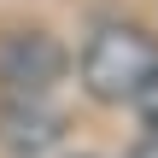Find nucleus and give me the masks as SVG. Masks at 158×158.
Returning a JSON list of instances; mask_svg holds the SVG:
<instances>
[{
  "mask_svg": "<svg viewBox=\"0 0 158 158\" xmlns=\"http://www.w3.org/2000/svg\"><path fill=\"white\" fill-rule=\"evenodd\" d=\"M64 141V117L53 100H0V152L12 158H47Z\"/></svg>",
  "mask_w": 158,
  "mask_h": 158,
  "instance_id": "3",
  "label": "nucleus"
},
{
  "mask_svg": "<svg viewBox=\"0 0 158 158\" xmlns=\"http://www.w3.org/2000/svg\"><path fill=\"white\" fill-rule=\"evenodd\" d=\"M135 111H141V123H147V129H158V70H152V82L141 88V100H135Z\"/></svg>",
  "mask_w": 158,
  "mask_h": 158,
  "instance_id": "4",
  "label": "nucleus"
},
{
  "mask_svg": "<svg viewBox=\"0 0 158 158\" xmlns=\"http://www.w3.org/2000/svg\"><path fill=\"white\" fill-rule=\"evenodd\" d=\"M123 158H158V129H147V135H135Z\"/></svg>",
  "mask_w": 158,
  "mask_h": 158,
  "instance_id": "5",
  "label": "nucleus"
},
{
  "mask_svg": "<svg viewBox=\"0 0 158 158\" xmlns=\"http://www.w3.org/2000/svg\"><path fill=\"white\" fill-rule=\"evenodd\" d=\"M152 70H158V35L129 18L94 23L76 53V82L94 106H135L141 88L152 82Z\"/></svg>",
  "mask_w": 158,
  "mask_h": 158,
  "instance_id": "1",
  "label": "nucleus"
},
{
  "mask_svg": "<svg viewBox=\"0 0 158 158\" xmlns=\"http://www.w3.org/2000/svg\"><path fill=\"white\" fill-rule=\"evenodd\" d=\"M70 76V47L41 23L0 29V100H53Z\"/></svg>",
  "mask_w": 158,
  "mask_h": 158,
  "instance_id": "2",
  "label": "nucleus"
},
{
  "mask_svg": "<svg viewBox=\"0 0 158 158\" xmlns=\"http://www.w3.org/2000/svg\"><path fill=\"white\" fill-rule=\"evenodd\" d=\"M47 158H82V152H47Z\"/></svg>",
  "mask_w": 158,
  "mask_h": 158,
  "instance_id": "6",
  "label": "nucleus"
}]
</instances>
